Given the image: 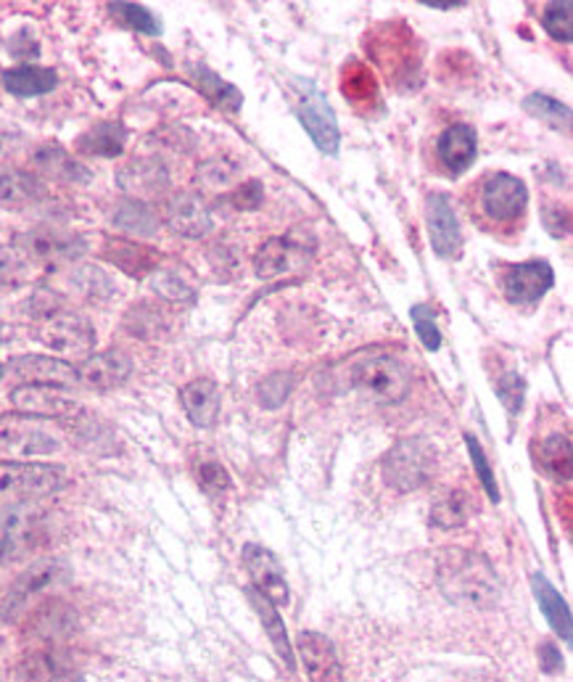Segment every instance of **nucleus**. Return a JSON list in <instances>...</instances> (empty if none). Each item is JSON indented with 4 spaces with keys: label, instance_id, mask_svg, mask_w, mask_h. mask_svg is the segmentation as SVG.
<instances>
[{
    "label": "nucleus",
    "instance_id": "obj_1",
    "mask_svg": "<svg viewBox=\"0 0 573 682\" xmlns=\"http://www.w3.org/2000/svg\"><path fill=\"white\" fill-rule=\"evenodd\" d=\"M436 585L449 604L476 611L495 608L502 598V585L489 558L462 548L441 553L436 563Z\"/></svg>",
    "mask_w": 573,
    "mask_h": 682
},
{
    "label": "nucleus",
    "instance_id": "obj_2",
    "mask_svg": "<svg viewBox=\"0 0 573 682\" xmlns=\"http://www.w3.org/2000/svg\"><path fill=\"white\" fill-rule=\"evenodd\" d=\"M436 445L425 436H407L399 439L384 458V479L397 493H415L425 487L436 474Z\"/></svg>",
    "mask_w": 573,
    "mask_h": 682
},
{
    "label": "nucleus",
    "instance_id": "obj_3",
    "mask_svg": "<svg viewBox=\"0 0 573 682\" xmlns=\"http://www.w3.org/2000/svg\"><path fill=\"white\" fill-rule=\"evenodd\" d=\"M349 381L362 395L384 405L402 402L412 386V376L404 362L386 352H373L357 360L349 371Z\"/></svg>",
    "mask_w": 573,
    "mask_h": 682
},
{
    "label": "nucleus",
    "instance_id": "obj_4",
    "mask_svg": "<svg viewBox=\"0 0 573 682\" xmlns=\"http://www.w3.org/2000/svg\"><path fill=\"white\" fill-rule=\"evenodd\" d=\"M64 484L66 476L61 466L27 463V460H3L0 463V500L9 506L53 495Z\"/></svg>",
    "mask_w": 573,
    "mask_h": 682
},
{
    "label": "nucleus",
    "instance_id": "obj_5",
    "mask_svg": "<svg viewBox=\"0 0 573 682\" xmlns=\"http://www.w3.org/2000/svg\"><path fill=\"white\" fill-rule=\"evenodd\" d=\"M46 540V513L33 503H14L0 511V563L22 561Z\"/></svg>",
    "mask_w": 573,
    "mask_h": 682
},
{
    "label": "nucleus",
    "instance_id": "obj_6",
    "mask_svg": "<svg viewBox=\"0 0 573 682\" xmlns=\"http://www.w3.org/2000/svg\"><path fill=\"white\" fill-rule=\"evenodd\" d=\"M294 114L312 138V144L328 157H336L338 144H341L336 114H333L325 96L317 90V85L310 79H294Z\"/></svg>",
    "mask_w": 573,
    "mask_h": 682
},
{
    "label": "nucleus",
    "instance_id": "obj_7",
    "mask_svg": "<svg viewBox=\"0 0 573 682\" xmlns=\"http://www.w3.org/2000/svg\"><path fill=\"white\" fill-rule=\"evenodd\" d=\"M375 64L386 72L388 83L394 85H415L412 75H421V53H418L415 38L399 24H386L373 38Z\"/></svg>",
    "mask_w": 573,
    "mask_h": 682
},
{
    "label": "nucleus",
    "instance_id": "obj_8",
    "mask_svg": "<svg viewBox=\"0 0 573 682\" xmlns=\"http://www.w3.org/2000/svg\"><path fill=\"white\" fill-rule=\"evenodd\" d=\"M66 576H70V569H66V563L59 561V558H42V561L33 563L24 574H18V580L11 585L9 595H5L3 617L9 619V622H14V619L22 617L40 595L64 585Z\"/></svg>",
    "mask_w": 573,
    "mask_h": 682
},
{
    "label": "nucleus",
    "instance_id": "obj_9",
    "mask_svg": "<svg viewBox=\"0 0 573 682\" xmlns=\"http://www.w3.org/2000/svg\"><path fill=\"white\" fill-rule=\"evenodd\" d=\"M37 336L48 349L59 355H85L96 344V328H92L88 318L66 310V307L37 321Z\"/></svg>",
    "mask_w": 573,
    "mask_h": 682
},
{
    "label": "nucleus",
    "instance_id": "obj_10",
    "mask_svg": "<svg viewBox=\"0 0 573 682\" xmlns=\"http://www.w3.org/2000/svg\"><path fill=\"white\" fill-rule=\"evenodd\" d=\"M528 188L521 177L508 175V172H495L486 177L484 188H481V204H484L486 218L497 220V223H510L518 220L526 209Z\"/></svg>",
    "mask_w": 573,
    "mask_h": 682
},
{
    "label": "nucleus",
    "instance_id": "obj_11",
    "mask_svg": "<svg viewBox=\"0 0 573 682\" xmlns=\"http://www.w3.org/2000/svg\"><path fill=\"white\" fill-rule=\"evenodd\" d=\"M240 556H244V563L246 569H249L254 590H259L273 606H288L291 590H288L286 582V569L281 567V561L273 556V550L249 543Z\"/></svg>",
    "mask_w": 573,
    "mask_h": 682
},
{
    "label": "nucleus",
    "instance_id": "obj_12",
    "mask_svg": "<svg viewBox=\"0 0 573 682\" xmlns=\"http://www.w3.org/2000/svg\"><path fill=\"white\" fill-rule=\"evenodd\" d=\"M425 225H428L431 247L441 260H452L462 249V231L458 212L447 194H431L425 199Z\"/></svg>",
    "mask_w": 573,
    "mask_h": 682
},
{
    "label": "nucleus",
    "instance_id": "obj_13",
    "mask_svg": "<svg viewBox=\"0 0 573 682\" xmlns=\"http://www.w3.org/2000/svg\"><path fill=\"white\" fill-rule=\"evenodd\" d=\"M16 247L27 255V260L37 262H70L79 260L88 251L85 241L72 233L53 231V227H37L16 238Z\"/></svg>",
    "mask_w": 573,
    "mask_h": 682
},
{
    "label": "nucleus",
    "instance_id": "obj_14",
    "mask_svg": "<svg viewBox=\"0 0 573 682\" xmlns=\"http://www.w3.org/2000/svg\"><path fill=\"white\" fill-rule=\"evenodd\" d=\"M77 368V381L79 386L92 392H109L122 386L133 376V360L122 349H107V352H98L85 358Z\"/></svg>",
    "mask_w": 573,
    "mask_h": 682
},
{
    "label": "nucleus",
    "instance_id": "obj_15",
    "mask_svg": "<svg viewBox=\"0 0 573 682\" xmlns=\"http://www.w3.org/2000/svg\"><path fill=\"white\" fill-rule=\"evenodd\" d=\"M555 284V270L550 262L545 260H532L523 262V265L508 268L502 278V292L508 297V302L513 305H534L550 292Z\"/></svg>",
    "mask_w": 573,
    "mask_h": 682
},
{
    "label": "nucleus",
    "instance_id": "obj_16",
    "mask_svg": "<svg viewBox=\"0 0 573 682\" xmlns=\"http://www.w3.org/2000/svg\"><path fill=\"white\" fill-rule=\"evenodd\" d=\"M11 371L29 386H51V389H74L79 386L77 368L72 362L48 358V355H22L11 360Z\"/></svg>",
    "mask_w": 573,
    "mask_h": 682
},
{
    "label": "nucleus",
    "instance_id": "obj_17",
    "mask_svg": "<svg viewBox=\"0 0 573 682\" xmlns=\"http://www.w3.org/2000/svg\"><path fill=\"white\" fill-rule=\"evenodd\" d=\"M116 186L127 194V199H148L170 188V172L157 157L129 159L125 168L116 172Z\"/></svg>",
    "mask_w": 573,
    "mask_h": 682
},
{
    "label": "nucleus",
    "instance_id": "obj_18",
    "mask_svg": "<svg viewBox=\"0 0 573 682\" xmlns=\"http://www.w3.org/2000/svg\"><path fill=\"white\" fill-rule=\"evenodd\" d=\"M11 402L18 413L37 416V418H77L83 416L79 402L66 397L61 389H51V386H16L11 392Z\"/></svg>",
    "mask_w": 573,
    "mask_h": 682
},
{
    "label": "nucleus",
    "instance_id": "obj_19",
    "mask_svg": "<svg viewBox=\"0 0 573 682\" xmlns=\"http://www.w3.org/2000/svg\"><path fill=\"white\" fill-rule=\"evenodd\" d=\"M296 648H299L310 682H344L341 661L328 637L320 632H301L296 637Z\"/></svg>",
    "mask_w": 573,
    "mask_h": 682
},
{
    "label": "nucleus",
    "instance_id": "obj_20",
    "mask_svg": "<svg viewBox=\"0 0 573 682\" xmlns=\"http://www.w3.org/2000/svg\"><path fill=\"white\" fill-rule=\"evenodd\" d=\"M61 450V442L42 429L29 423H11L0 429V455L5 460H24L35 455H53Z\"/></svg>",
    "mask_w": 573,
    "mask_h": 682
},
{
    "label": "nucleus",
    "instance_id": "obj_21",
    "mask_svg": "<svg viewBox=\"0 0 573 682\" xmlns=\"http://www.w3.org/2000/svg\"><path fill=\"white\" fill-rule=\"evenodd\" d=\"M166 223L185 238H201L212 231V212L199 194H175L166 204Z\"/></svg>",
    "mask_w": 573,
    "mask_h": 682
},
{
    "label": "nucleus",
    "instance_id": "obj_22",
    "mask_svg": "<svg viewBox=\"0 0 573 682\" xmlns=\"http://www.w3.org/2000/svg\"><path fill=\"white\" fill-rule=\"evenodd\" d=\"M436 157L439 162L452 172L454 177L471 170V164L478 157V138L471 125H452L447 127L436 140Z\"/></svg>",
    "mask_w": 573,
    "mask_h": 682
},
{
    "label": "nucleus",
    "instance_id": "obj_23",
    "mask_svg": "<svg viewBox=\"0 0 573 682\" xmlns=\"http://www.w3.org/2000/svg\"><path fill=\"white\" fill-rule=\"evenodd\" d=\"M103 257L122 270V273L133 275V278H144V275L153 273L159 268V255L157 249L146 247V244L127 241V238H107L103 244Z\"/></svg>",
    "mask_w": 573,
    "mask_h": 682
},
{
    "label": "nucleus",
    "instance_id": "obj_24",
    "mask_svg": "<svg viewBox=\"0 0 573 682\" xmlns=\"http://www.w3.org/2000/svg\"><path fill=\"white\" fill-rule=\"evenodd\" d=\"M185 416L199 429H212L220 418V389L212 379H196L180 389Z\"/></svg>",
    "mask_w": 573,
    "mask_h": 682
},
{
    "label": "nucleus",
    "instance_id": "obj_25",
    "mask_svg": "<svg viewBox=\"0 0 573 682\" xmlns=\"http://www.w3.org/2000/svg\"><path fill=\"white\" fill-rule=\"evenodd\" d=\"M48 196L46 183L35 172L0 170V207L24 209L40 204Z\"/></svg>",
    "mask_w": 573,
    "mask_h": 682
},
{
    "label": "nucleus",
    "instance_id": "obj_26",
    "mask_svg": "<svg viewBox=\"0 0 573 682\" xmlns=\"http://www.w3.org/2000/svg\"><path fill=\"white\" fill-rule=\"evenodd\" d=\"M35 168L42 175H51L61 183H74V186H85L92 181V172L85 168L79 159H74L72 153H66L61 146H42L35 151Z\"/></svg>",
    "mask_w": 573,
    "mask_h": 682
},
{
    "label": "nucleus",
    "instance_id": "obj_27",
    "mask_svg": "<svg viewBox=\"0 0 573 682\" xmlns=\"http://www.w3.org/2000/svg\"><path fill=\"white\" fill-rule=\"evenodd\" d=\"M532 587H534V595H536V604H539L541 613H545L547 622H550L552 630L558 632L560 641L571 643V637H573L571 608L563 600V595H560L558 590L550 585V580H547L545 574H534L532 576Z\"/></svg>",
    "mask_w": 573,
    "mask_h": 682
},
{
    "label": "nucleus",
    "instance_id": "obj_28",
    "mask_svg": "<svg viewBox=\"0 0 573 682\" xmlns=\"http://www.w3.org/2000/svg\"><path fill=\"white\" fill-rule=\"evenodd\" d=\"M59 85V75L51 66H14V70L3 72V88L11 96L18 98H33V96H46Z\"/></svg>",
    "mask_w": 573,
    "mask_h": 682
},
{
    "label": "nucleus",
    "instance_id": "obj_29",
    "mask_svg": "<svg viewBox=\"0 0 573 682\" xmlns=\"http://www.w3.org/2000/svg\"><path fill=\"white\" fill-rule=\"evenodd\" d=\"M127 131L122 122H98L88 133L77 138V151L88 153V157H120L125 151Z\"/></svg>",
    "mask_w": 573,
    "mask_h": 682
},
{
    "label": "nucleus",
    "instance_id": "obj_30",
    "mask_svg": "<svg viewBox=\"0 0 573 682\" xmlns=\"http://www.w3.org/2000/svg\"><path fill=\"white\" fill-rule=\"evenodd\" d=\"M246 595H249V604L257 611L259 622H262L264 632H267L270 641H273L275 650L281 654L283 664H286L288 669H294V648H291V641H288L286 624H283L281 613H277V606L270 604V600L254 587H246Z\"/></svg>",
    "mask_w": 573,
    "mask_h": 682
},
{
    "label": "nucleus",
    "instance_id": "obj_31",
    "mask_svg": "<svg viewBox=\"0 0 573 682\" xmlns=\"http://www.w3.org/2000/svg\"><path fill=\"white\" fill-rule=\"evenodd\" d=\"M190 77H194L196 88L201 90V96H207L214 107L222 109V112H231V114L240 112V107H244V94H240L233 83L222 79L217 72H212L209 66L194 64L190 66Z\"/></svg>",
    "mask_w": 573,
    "mask_h": 682
},
{
    "label": "nucleus",
    "instance_id": "obj_32",
    "mask_svg": "<svg viewBox=\"0 0 573 682\" xmlns=\"http://www.w3.org/2000/svg\"><path fill=\"white\" fill-rule=\"evenodd\" d=\"M296 257H299V247L294 238L275 236L259 247L254 257V270L259 278H277V275L288 273L294 268Z\"/></svg>",
    "mask_w": 573,
    "mask_h": 682
},
{
    "label": "nucleus",
    "instance_id": "obj_33",
    "mask_svg": "<svg viewBox=\"0 0 573 682\" xmlns=\"http://www.w3.org/2000/svg\"><path fill=\"white\" fill-rule=\"evenodd\" d=\"M22 682H83V678L53 650H37L22 664Z\"/></svg>",
    "mask_w": 573,
    "mask_h": 682
},
{
    "label": "nucleus",
    "instance_id": "obj_34",
    "mask_svg": "<svg viewBox=\"0 0 573 682\" xmlns=\"http://www.w3.org/2000/svg\"><path fill=\"white\" fill-rule=\"evenodd\" d=\"M114 227L129 233V236H153L159 231V218L146 201L135 199H122L114 209V218H111Z\"/></svg>",
    "mask_w": 573,
    "mask_h": 682
},
{
    "label": "nucleus",
    "instance_id": "obj_35",
    "mask_svg": "<svg viewBox=\"0 0 573 682\" xmlns=\"http://www.w3.org/2000/svg\"><path fill=\"white\" fill-rule=\"evenodd\" d=\"M341 90L347 101L360 109L370 107L378 98V83H375L373 72L365 64H360V61H347L341 72Z\"/></svg>",
    "mask_w": 573,
    "mask_h": 682
},
{
    "label": "nucleus",
    "instance_id": "obj_36",
    "mask_svg": "<svg viewBox=\"0 0 573 682\" xmlns=\"http://www.w3.org/2000/svg\"><path fill=\"white\" fill-rule=\"evenodd\" d=\"M473 513V503L468 493L462 489H452L431 508V524L439 526V530H458V526L465 524Z\"/></svg>",
    "mask_w": 573,
    "mask_h": 682
},
{
    "label": "nucleus",
    "instance_id": "obj_37",
    "mask_svg": "<svg viewBox=\"0 0 573 682\" xmlns=\"http://www.w3.org/2000/svg\"><path fill=\"white\" fill-rule=\"evenodd\" d=\"M523 109L534 116V120L545 122L555 133H571V109L565 103L555 101V98L545 94H532L523 98Z\"/></svg>",
    "mask_w": 573,
    "mask_h": 682
},
{
    "label": "nucleus",
    "instance_id": "obj_38",
    "mask_svg": "<svg viewBox=\"0 0 573 682\" xmlns=\"http://www.w3.org/2000/svg\"><path fill=\"white\" fill-rule=\"evenodd\" d=\"M539 460L541 471L552 479H569L571 476V439L565 434H555L539 445Z\"/></svg>",
    "mask_w": 573,
    "mask_h": 682
},
{
    "label": "nucleus",
    "instance_id": "obj_39",
    "mask_svg": "<svg viewBox=\"0 0 573 682\" xmlns=\"http://www.w3.org/2000/svg\"><path fill=\"white\" fill-rule=\"evenodd\" d=\"M125 328L133 336H138V339H159L166 331V318L159 307L140 302L133 310H127Z\"/></svg>",
    "mask_w": 573,
    "mask_h": 682
},
{
    "label": "nucleus",
    "instance_id": "obj_40",
    "mask_svg": "<svg viewBox=\"0 0 573 682\" xmlns=\"http://www.w3.org/2000/svg\"><path fill=\"white\" fill-rule=\"evenodd\" d=\"M29 281V260L22 249L0 247V292H16Z\"/></svg>",
    "mask_w": 573,
    "mask_h": 682
},
{
    "label": "nucleus",
    "instance_id": "obj_41",
    "mask_svg": "<svg viewBox=\"0 0 573 682\" xmlns=\"http://www.w3.org/2000/svg\"><path fill=\"white\" fill-rule=\"evenodd\" d=\"M111 16L116 22H122L125 27L135 29V33H144V35H159L162 33V22L146 9V5L138 3H109Z\"/></svg>",
    "mask_w": 573,
    "mask_h": 682
},
{
    "label": "nucleus",
    "instance_id": "obj_42",
    "mask_svg": "<svg viewBox=\"0 0 573 682\" xmlns=\"http://www.w3.org/2000/svg\"><path fill=\"white\" fill-rule=\"evenodd\" d=\"M541 27L547 29L552 40L571 42L573 40V3L563 0V3H547L545 14H541Z\"/></svg>",
    "mask_w": 573,
    "mask_h": 682
},
{
    "label": "nucleus",
    "instance_id": "obj_43",
    "mask_svg": "<svg viewBox=\"0 0 573 682\" xmlns=\"http://www.w3.org/2000/svg\"><path fill=\"white\" fill-rule=\"evenodd\" d=\"M151 288L164 299V302H172V305H194L196 302L194 288L185 284L183 278H177L175 273H170V270H159V273H153Z\"/></svg>",
    "mask_w": 573,
    "mask_h": 682
},
{
    "label": "nucleus",
    "instance_id": "obj_44",
    "mask_svg": "<svg viewBox=\"0 0 573 682\" xmlns=\"http://www.w3.org/2000/svg\"><path fill=\"white\" fill-rule=\"evenodd\" d=\"M410 318H412V325H415L418 339L423 342V347L431 349V352H436V349L441 347V331H439V323H436L434 310H431L428 305H415L410 310Z\"/></svg>",
    "mask_w": 573,
    "mask_h": 682
},
{
    "label": "nucleus",
    "instance_id": "obj_45",
    "mask_svg": "<svg viewBox=\"0 0 573 682\" xmlns=\"http://www.w3.org/2000/svg\"><path fill=\"white\" fill-rule=\"evenodd\" d=\"M465 445H468V452H471L473 466H476L478 482H481V487H484L486 497H489L491 503H499V487H497V479H495V471H491L489 460H486L484 447L478 445L476 436H473V434H465Z\"/></svg>",
    "mask_w": 573,
    "mask_h": 682
},
{
    "label": "nucleus",
    "instance_id": "obj_46",
    "mask_svg": "<svg viewBox=\"0 0 573 682\" xmlns=\"http://www.w3.org/2000/svg\"><path fill=\"white\" fill-rule=\"evenodd\" d=\"M294 389V373H273L259 384V399H262L264 408L277 410L286 402L288 395Z\"/></svg>",
    "mask_w": 573,
    "mask_h": 682
},
{
    "label": "nucleus",
    "instance_id": "obj_47",
    "mask_svg": "<svg viewBox=\"0 0 573 682\" xmlns=\"http://www.w3.org/2000/svg\"><path fill=\"white\" fill-rule=\"evenodd\" d=\"M497 397L508 408L510 416L521 413L523 399H526V381H523V376H518V373H505L497 381Z\"/></svg>",
    "mask_w": 573,
    "mask_h": 682
},
{
    "label": "nucleus",
    "instance_id": "obj_48",
    "mask_svg": "<svg viewBox=\"0 0 573 682\" xmlns=\"http://www.w3.org/2000/svg\"><path fill=\"white\" fill-rule=\"evenodd\" d=\"M196 479H199V484L203 489H207V495H222L227 487H231V476H227V469L220 463V460H201L199 466H196Z\"/></svg>",
    "mask_w": 573,
    "mask_h": 682
},
{
    "label": "nucleus",
    "instance_id": "obj_49",
    "mask_svg": "<svg viewBox=\"0 0 573 682\" xmlns=\"http://www.w3.org/2000/svg\"><path fill=\"white\" fill-rule=\"evenodd\" d=\"M74 284L83 288L85 294H90V297H107V294H111L109 278L96 268L77 270V273H74Z\"/></svg>",
    "mask_w": 573,
    "mask_h": 682
},
{
    "label": "nucleus",
    "instance_id": "obj_50",
    "mask_svg": "<svg viewBox=\"0 0 573 682\" xmlns=\"http://www.w3.org/2000/svg\"><path fill=\"white\" fill-rule=\"evenodd\" d=\"M541 223L555 238H565L571 233V212L560 204H547L541 209Z\"/></svg>",
    "mask_w": 573,
    "mask_h": 682
},
{
    "label": "nucleus",
    "instance_id": "obj_51",
    "mask_svg": "<svg viewBox=\"0 0 573 682\" xmlns=\"http://www.w3.org/2000/svg\"><path fill=\"white\" fill-rule=\"evenodd\" d=\"M61 297L59 294H53L51 288H37V292L29 297V305H27V312L35 318V321H42V318H48L51 312L61 310Z\"/></svg>",
    "mask_w": 573,
    "mask_h": 682
},
{
    "label": "nucleus",
    "instance_id": "obj_52",
    "mask_svg": "<svg viewBox=\"0 0 573 682\" xmlns=\"http://www.w3.org/2000/svg\"><path fill=\"white\" fill-rule=\"evenodd\" d=\"M233 177H236V170L227 168L222 159L203 164V168L199 170V181L209 188H227L233 183Z\"/></svg>",
    "mask_w": 573,
    "mask_h": 682
},
{
    "label": "nucleus",
    "instance_id": "obj_53",
    "mask_svg": "<svg viewBox=\"0 0 573 682\" xmlns=\"http://www.w3.org/2000/svg\"><path fill=\"white\" fill-rule=\"evenodd\" d=\"M262 199H264V188L259 181L244 183V186L236 190V196H233V201H236L238 209H257L259 204H262Z\"/></svg>",
    "mask_w": 573,
    "mask_h": 682
},
{
    "label": "nucleus",
    "instance_id": "obj_54",
    "mask_svg": "<svg viewBox=\"0 0 573 682\" xmlns=\"http://www.w3.org/2000/svg\"><path fill=\"white\" fill-rule=\"evenodd\" d=\"M9 53L16 59H37L40 48H37L33 35H29L27 29H22V33H16L14 38L9 40Z\"/></svg>",
    "mask_w": 573,
    "mask_h": 682
},
{
    "label": "nucleus",
    "instance_id": "obj_55",
    "mask_svg": "<svg viewBox=\"0 0 573 682\" xmlns=\"http://www.w3.org/2000/svg\"><path fill=\"white\" fill-rule=\"evenodd\" d=\"M539 664L547 674H555L563 669V656H560V648L555 643H541L539 648Z\"/></svg>",
    "mask_w": 573,
    "mask_h": 682
},
{
    "label": "nucleus",
    "instance_id": "obj_56",
    "mask_svg": "<svg viewBox=\"0 0 573 682\" xmlns=\"http://www.w3.org/2000/svg\"><path fill=\"white\" fill-rule=\"evenodd\" d=\"M421 5H428V9L449 11V9H460V5H465V3H462V0H454V3H431V0H421Z\"/></svg>",
    "mask_w": 573,
    "mask_h": 682
},
{
    "label": "nucleus",
    "instance_id": "obj_57",
    "mask_svg": "<svg viewBox=\"0 0 573 682\" xmlns=\"http://www.w3.org/2000/svg\"><path fill=\"white\" fill-rule=\"evenodd\" d=\"M462 682H502L499 678H491V674H473V678L462 680Z\"/></svg>",
    "mask_w": 573,
    "mask_h": 682
},
{
    "label": "nucleus",
    "instance_id": "obj_58",
    "mask_svg": "<svg viewBox=\"0 0 573 682\" xmlns=\"http://www.w3.org/2000/svg\"><path fill=\"white\" fill-rule=\"evenodd\" d=\"M0 379H3V365H0Z\"/></svg>",
    "mask_w": 573,
    "mask_h": 682
}]
</instances>
